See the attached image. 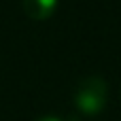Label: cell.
<instances>
[{"label":"cell","instance_id":"3","mask_svg":"<svg viewBox=\"0 0 121 121\" xmlns=\"http://www.w3.org/2000/svg\"><path fill=\"white\" fill-rule=\"evenodd\" d=\"M36 121H62V119L55 117V115H43V117H38Z\"/></svg>","mask_w":121,"mask_h":121},{"label":"cell","instance_id":"1","mask_svg":"<svg viewBox=\"0 0 121 121\" xmlns=\"http://www.w3.org/2000/svg\"><path fill=\"white\" fill-rule=\"evenodd\" d=\"M108 98V87L102 77H85L74 89V106L79 113L94 117L104 111Z\"/></svg>","mask_w":121,"mask_h":121},{"label":"cell","instance_id":"2","mask_svg":"<svg viewBox=\"0 0 121 121\" xmlns=\"http://www.w3.org/2000/svg\"><path fill=\"white\" fill-rule=\"evenodd\" d=\"M57 0H23V11L34 19H47L53 15Z\"/></svg>","mask_w":121,"mask_h":121}]
</instances>
